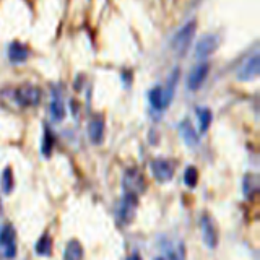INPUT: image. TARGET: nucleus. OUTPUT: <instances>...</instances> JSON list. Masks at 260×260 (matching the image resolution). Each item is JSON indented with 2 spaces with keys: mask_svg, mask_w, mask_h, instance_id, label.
Listing matches in <instances>:
<instances>
[{
  "mask_svg": "<svg viewBox=\"0 0 260 260\" xmlns=\"http://www.w3.org/2000/svg\"><path fill=\"white\" fill-rule=\"evenodd\" d=\"M124 185H125V192L130 195H135L140 193L145 189V179L140 173L137 171H127L125 176H124Z\"/></svg>",
  "mask_w": 260,
  "mask_h": 260,
  "instance_id": "9d476101",
  "label": "nucleus"
},
{
  "mask_svg": "<svg viewBox=\"0 0 260 260\" xmlns=\"http://www.w3.org/2000/svg\"><path fill=\"white\" fill-rule=\"evenodd\" d=\"M219 46V38L218 35H205L199 39L197 46H195V57L199 59H205V57L211 55Z\"/></svg>",
  "mask_w": 260,
  "mask_h": 260,
  "instance_id": "39448f33",
  "label": "nucleus"
},
{
  "mask_svg": "<svg viewBox=\"0 0 260 260\" xmlns=\"http://www.w3.org/2000/svg\"><path fill=\"white\" fill-rule=\"evenodd\" d=\"M0 213H2V199H0Z\"/></svg>",
  "mask_w": 260,
  "mask_h": 260,
  "instance_id": "5701e85b",
  "label": "nucleus"
},
{
  "mask_svg": "<svg viewBox=\"0 0 260 260\" xmlns=\"http://www.w3.org/2000/svg\"><path fill=\"white\" fill-rule=\"evenodd\" d=\"M0 184H2V190L5 193H10L13 190V185H15V179H13V173H12V168H5L2 177H0Z\"/></svg>",
  "mask_w": 260,
  "mask_h": 260,
  "instance_id": "6ab92c4d",
  "label": "nucleus"
},
{
  "mask_svg": "<svg viewBox=\"0 0 260 260\" xmlns=\"http://www.w3.org/2000/svg\"><path fill=\"white\" fill-rule=\"evenodd\" d=\"M200 228H202L203 242H205L208 247L215 249L218 246V230H216L213 218L208 215H203L200 219Z\"/></svg>",
  "mask_w": 260,
  "mask_h": 260,
  "instance_id": "20e7f679",
  "label": "nucleus"
},
{
  "mask_svg": "<svg viewBox=\"0 0 260 260\" xmlns=\"http://www.w3.org/2000/svg\"><path fill=\"white\" fill-rule=\"evenodd\" d=\"M184 182L187 187H190V189H193L195 185H197L199 182V171L195 166H189L185 169V173H184Z\"/></svg>",
  "mask_w": 260,
  "mask_h": 260,
  "instance_id": "aec40b11",
  "label": "nucleus"
},
{
  "mask_svg": "<svg viewBox=\"0 0 260 260\" xmlns=\"http://www.w3.org/2000/svg\"><path fill=\"white\" fill-rule=\"evenodd\" d=\"M210 73V65L208 63H199L195 65V67L192 69V72L189 73V77H187V88L192 89V91H195V89H199L203 81H205V78L208 77Z\"/></svg>",
  "mask_w": 260,
  "mask_h": 260,
  "instance_id": "6e6552de",
  "label": "nucleus"
},
{
  "mask_svg": "<svg viewBox=\"0 0 260 260\" xmlns=\"http://www.w3.org/2000/svg\"><path fill=\"white\" fill-rule=\"evenodd\" d=\"M28 55H29L28 47L21 43H18V41H13V43L8 46V59L15 63L24 62L28 59Z\"/></svg>",
  "mask_w": 260,
  "mask_h": 260,
  "instance_id": "f8f14e48",
  "label": "nucleus"
},
{
  "mask_svg": "<svg viewBox=\"0 0 260 260\" xmlns=\"http://www.w3.org/2000/svg\"><path fill=\"white\" fill-rule=\"evenodd\" d=\"M52 250V239L47 233H44L36 242V254L38 255H49Z\"/></svg>",
  "mask_w": 260,
  "mask_h": 260,
  "instance_id": "a211bd4d",
  "label": "nucleus"
},
{
  "mask_svg": "<svg viewBox=\"0 0 260 260\" xmlns=\"http://www.w3.org/2000/svg\"><path fill=\"white\" fill-rule=\"evenodd\" d=\"M197 116H199V124H200V134H205L211 125L213 114H211V111L208 108H199Z\"/></svg>",
  "mask_w": 260,
  "mask_h": 260,
  "instance_id": "f3484780",
  "label": "nucleus"
},
{
  "mask_svg": "<svg viewBox=\"0 0 260 260\" xmlns=\"http://www.w3.org/2000/svg\"><path fill=\"white\" fill-rule=\"evenodd\" d=\"M135 208H137V197H135V195L127 193L124 202H122V205H120V211H119L122 221L128 223L135 215Z\"/></svg>",
  "mask_w": 260,
  "mask_h": 260,
  "instance_id": "9b49d317",
  "label": "nucleus"
},
{
  "mask_svg": "<svg viewBox=\"0 0 260 260\" xmlns=\"http://www.w3.org/2000/svg\"><path fill=\"white\" fill-rule=\"evenodd\" d=\"M52 148H54V137L46 128V134H44V138H43V145H41V151H43V154L46 158H49L52 154Z\"/></svg>",
  "mask_w": 260,
  "mask_h": 260,
  "instance_id": "412c9836",
  "label": "nucleus"
},
{
  "mask_svg": "<svg viewBox=\"0 0 260 260\" xmlns=\"http://www.w3.org/2000/svg\"><path fill=\"white\" fill-rule=\"evenodd\" d=\"M181 134L184 137V140L187 142V145H197L199 143V135L197 132H195V128L192 127V124L189 120H184L182 124H181Z\"/></svg>",
  "mask_w": 260,
  "mask_h": 260,
  "instance_id": "dca6fc26",
  "label": "nucleus"
},
{
  "mask_svg": "<svg viewBox=\"0 0 260 260\" xmlns=\"http://www.w3.org/2000/svg\"><path fill=\"white\" fill-rule=\"evenodd\" d=\"M258 70H260V59H258V54H254L241 65V69L238 70V78L241 81H249V80H254L258 75Z\"/></svg>",
  "mask_w": 260,
  "mask_h": 260,
  "instance_id": "1a4fd4ad",
  "label": "nucleus"
},
{
  "mask_svg": "<svg viewBox=\"0 0 260 260\" xmlns=\"http://www.w3.org/2000/svg\"><path fill=\"white\" fill-rule=\"evenodd\" d=\"M148 98H150V104L154 109L162 111V109H166L168 104L171 103L173 91H171V89H165L162 86H154V88H151Z\"/></svg>",
  "mask_w": 260,
  "mask_h": 260,
  "instance_id": "0eeeda50",
  "label": "nucleus"
},
{
  "mask_svg": "<svg viewBox=\"0 0 260 260\" xmlns=\"http://www.w3.org/2000/svg\"><path fill=\"white\" fill-rule=\"evenodd\" d=\"M195 26H197V21L190 20L176 32V36L173 39V47L177 54H184L187 51V47L190 46L193 35H195Z\"/></svg>",
  "mask_w": 260,
  "mask_h": 260,
  "instance_id": "f257e3e1",
  "label": "nucleus"
},
{
  "mask_svg": "<svg viewBox=\"0 0 260 260\" xmlns=\"http://www.w3.org/2000/svg\"><path fill=\"white\" fill-rule=\"evenodd\" d=\"M63 260H83V246L75 239L69 241L63 252Z\"/></svg>",
  "mask_w": 260,
  "mask_h": 260,
  "instance_id": "4468645a",
  "label": "nucleus"
},
{
  "mask_svg": "<svg viewBox=\"0 0 260 260\" xmlns=\"http://www.w3.org/2000/svg\"><path fill=\"white\" fill-rule=\"evenodd\" d=\"M88 137L93 143H101L104 137V120L98 116L88 124Z\"/></svg>",
  "mask_w": 260,
  "mask_h": 260,
  "instance_id": "ddd939ff",
  "label": "nucleus"
},
{
  "mask_svg": "<svg viewBox=\"0 0 260 260\" xmlns=\"http://www.w3.org/2000/svg\"><path fill=\"white\" fill-rule=\"evenodd\" d=\"M15 98L21 106H36L41 101V89L35 85H21L16 89Z\"/></svg>",
  "mask_w": 260,
  "mask_h": 260,
  "instance_id": "7ed1b4c3",
  "label": "nucleus"
},
{
  "mask_svg": "<svg viewBox=\"0 0 260 260\" xmlns=\"http://www.w3.org/2000/svg\"><path fill=\"white\" fill-rule=\"evenodd\" d=\"M0 246L4 247L5 258L12 260L16 255V233L12 224H5L0 230Z\"/></svg>",
  "mask_w": 260,
  "mask_h": 260,
  "instance_id": "f03ea898",
  "label": "nucleus"
},
{
  "mask_svg": "<svg viewBox=\"0 0 260 260\" xmlns=\"http://www.w3.org/2000/svg\"><path fill=\"white\" fill-rule=\"evenodd\" d=\"M156 260H165V258H156Z\"/></svg>",
  "mask_w": 260,
  "mask_h": 260,
  "instance_id": "b1692460",
  "label": "nucleus"
},
{
  "mask_svg": "<svg viewBox=\"0 0 260 260\" xmlns=\"http://www.w3.org/2000/svg\"><path fill=\"white\" fill-rule=\"evenodd\" d=\"M127 260H142V258H140V255H138L137 252H135V254H132V255H130Z\"/></svg>",
  "mask_w": 260,
  "mask_h": 260,
  "instance_id": "4be33fe9",
  "label": "nucleus"
},
{
  "mask_svg": "<svg viewBox=\"0 0 260 260\" xmlns=\"http://www.w3.org/2000/svg\"><path fill=\"white\" fill-rule=\"evenodd\" d=\"M51 116L55 122H60L65 117V106L59 93H54L51 101Z\"/></svg>",
  "mask_w": 260,
  "mask_h": 260,
  "instance_id": "2eb2a0df",
  "label": "nucleus"
},
{
  "mask_svg": "<svg viewBox=\"0 0 260 260\" xmlns=\"http://www.w3.org/2000/svg\"><path fill=\"white\" fill-rule=\"evenodd\" d=\"M150 168H151V173H153L154 179L159 181V182H168L174 176V166L171 165L169 161L162 159V158L153 159Z\"/></svg>",
  "mask_w": 260,
  "mask_h": 260,
  "instance_id": "423d86ee",
  "label": "nucleus"
}]
</instances>
